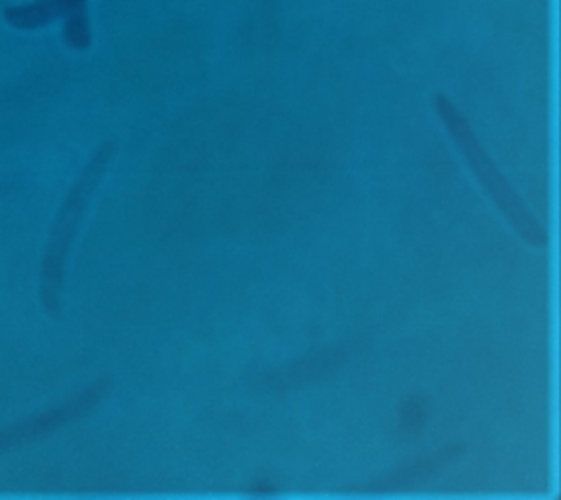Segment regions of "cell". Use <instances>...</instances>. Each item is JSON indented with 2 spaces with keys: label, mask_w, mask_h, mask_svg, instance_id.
<instances>
[{
  "label": "cell",
  "mask_w": 561,
  "mask_h": 500,
  "mask_svg": "<svg viewBox=\"0 0 561 500\" xmlns=\"http://www.w3.org/2000/svg\"><path fill=\"white\" fill-rule=\"evenodd\" d=\"M116 146L106 141L96 149L89 164L82 168L79 178L75 181L73 188L67 194L61 210L57 213L54 228L47 239L46 255L42 263V276H39V295L44 310L57 317L61 313V295H64L65 264L67 256L73 246L75 235L79 231L82 218L89 210L94 194L99 190L100 181L112 163Z\"/></svg>",
  "instance_id": "cell-1"
},
{
  "label": "cell",
  "mask_w": 561,
  "mask_h": 500,
  "mask_svg": "<svg viewBox=\"0 0 561 500\" xmlns=\"http://www.w3.org/2000/svg\"><path fill=\"white\" fill-rule=\"evenodd\" d=\"M436 112L453 136L454 143L462 151L466 163L470 164L476 178L480 181L483 190L497 206L499 211L507 218L508 223L518 231V235L525 239L528 245L543 248L548 245V235L542 225L538 223L535 213L528 210L525 200L516 194L513 184L508 183L505 174L499 171L497 164L489 156L488 151L481 147L480 139L473 133L470 121L462 112L454 106L444 94L435 98Z\"/></svg>",
  "instance_id": "cell-2"
},
{
  "label": "cell",
  "mask_w": 561,
  "mask_h": 500,
  "mask_svg": "<svg viewBox=\"0 0 561 500\" xmlns=\"http://www.w3.org/2000/svg\"><path fill=\"white\" fill-rule=\"evenodd\" d=\"M108 380H100L92 383L84 392L75 395L71 399L65 400L54 409L46 410L36 417H30L26 420H20L16 425L0 428V454L16 450V447L27 446L32 442H37L44 437L54 434L64 427L73 425L77 420L89 417L92 410H96L100 403L108 395Z\"/></svg>",
  "instance_id": "cell-3"
},
{
  "label": "cell",
  "mask_w": 561,
  "mask_h": 500,
  "mask_svg": "<svg viewBox=\"0 0 561 500\" xmlns=\"http://www.w3.org/2000/svg\"><path fill=\"white\" fill-rule=\"evenodd\" d=\"M84 0H39L30 7H19L7 12L10 24L16 27H39L54 20L57 14L71 12L73 16L82 14ZM71 19V16H69Z\"/></svg>",
  "instance_id": "cell-4"
},
{
  "label": "cell",
  "mask_w": 561,
  "mask_h": 500,
  "mask_svg": "<svg viewBox=\"0 0 561 500\" xmlns=\"http://www.w3.org/2000/svg\"><path fill=\"white\" fill-rule=\"evenodd\" d=\"M425 415H423V400L409 399L405 407L401 409V425H405L408 430L413 428H421L425 422Z\"/></svg>",
  "instance_id": "cell-5"
}]
</instances>
